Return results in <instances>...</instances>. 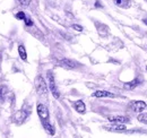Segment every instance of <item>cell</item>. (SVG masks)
<instances>
[{
  "instance_id": "cell-1",
  "label": "cell",
  "mask_w": 147,
  "mask_h": 138,
  "mask_svg": "<svg viewBox=\"0 0 147 138\" xmlns=\"http://www.w3.org/2000/svg\"><path fill=\"white\" fill-rule=\"evenodd\" d=\"M34 86H35V91L36 93L42 96V97H47L48 96V92H49V87L48 84L45 83L44 78L41 75H37L34 79Z\"/></svg>"
},
{
  "instance_id": "cell-2",
  "label": "cell",
  "mask_w": 147,
  "mask_h": 138,
  "mask_svg": "<svg viewBox=\"0 0 147 138\" xmlns=\"http://www.w3.org/2000/svg\"><path fill=\"white\" fill-rule=\"evenodd\" d=\"M47 78H48V87H49L50 92L52 93L53 97L55 99H59L60 97V92H59V89L57 87L55 76H53V72L51 70H48L47 71Z\"/></svg>"
},
{
  "instance_id": "cell-3",
  "label": "cell",
  "mask_w": 147,
  "mask_h": 138,
  "mask_svg": "<svg viewBox=\"0 0 147 138\" xmlns=\"http://www.w3.org/2000/svg\"><path fill=\"white\" fill-rule=\"evenodd\" d=\"M36 112L41 122H43V121H50V112H49V109L47 108L45 104L37 103Z\"/></svg>"
},
{
  "instance_id": "cell-4",
  "label": "cell",
  "mask_w": 147,
  "mask_h": 138,
  "mask_svg": "<svg viewBox=\"0 0 147 138\" xmlns=\"http://www.w3.org/2000/svg\"><path fill=\"white\" fill-rule=\"evenodd\" d=\"M147 108V103L145 101H138V100H134V101H130L128 104V109L132 112H137V113H140L143 112L145 109Z\"/></svg>"
},
{
  "instance_id": "cell-5",
  "label": "cell",
  "mask_w": 147,
  "mask_h": 138,
  "mask_svg": "<svg viewBox=\"0 0 147 138\" xmlns=\"http://www.w3.org/2000/svg\"><path fill=\"white\" fill-rule=\"evenodd\" d=\"M30 116V111L25 110V109H20L19 111H17L14 114V122L16 124H22L23 122H25V120L28 118Z\"/></svg>"
},
{
  "instance_id": "cell-6",
  "label": "cell",
  "mask_w": 147,
  "mask_h": 138,
  "mask_svg": "<svg viewBox=\"0 0 147 138\" xmlns=\"http://www.w3.org/2000/svg\"><path fill=\"white\" fill-rule=\"evenodd\" d=\"M58 65L60 67H63V68L67 69H75L79 66V64L77 61H75L73 59H69V58H63L61 60L58 61Z\"/></svg>"
},
{
  "instance_id": "cell-7",
  "label": "cell",
  "mask_w": 147,
  "mask_h": 138,
  "mask_svg": "<svg viewBox=\"0 0 147 138\" xmlns=\"http://www.w3.org/2000/svg\"><path fill=\"white\" fill-rule=\"evenodd\" d=\"M103 128L108 131H113V133H125L127 130L126 124H121V123H112L110 126H104Z\"/></svg>"
},
{
  "instance_id": "cell-8",
  "label": "cell",
  "mask_w": 147,
  "mask_h": 138,
  "mask_svg": "<svg viewBox=\"0 0 147 138\" xmlns=\"http://www.w3.org/2000/svg\"><path fill=\"white\" fill-rule=\"evenodd\" d=\"M108 121H110L111 123H121V124H125V123H129L130 119L128 117H125V116H109L107 117Z\"/></svg>"
},
{
  "instance_id": "cell-9",
  "label": "cell",
  "mask_w": 147,
  "mask_h": 138,
  "mask_svg": "<svg viewBox=\"0 0 147 138\" xmlns=\"http://www.w3.org/2000/svg\"><path fill=\"white\" fill-rule=\"evenodd\" d=\"M73 108L80 114H85L86 113V105L84 103L83 100H77L73 102Z\"/></svg>"
},
{
  "instance_id": "cell-10",
  "label": "cell",
  "mask_w": 147,
  "mask_h": 138,
  "mask_svg": "<svg viewBox=\"0 0 147 138\" xmlns=\"http://www.w3.org/2000/svg\"><path fill=\"white\" fill-rule=\"evenodd\" d=\"M41 123H42V127H43V129L45 130V133H47L48 135H50V136H55V128L53 124H51L50 121H43V122H41Z\"/></svg>"
},
{
  "instance_id": "cell-11",
  "label": "cell",
  "mask_w": 147,
  "mask_h": 138,
  "mask_svg": "<svg viewBox=\"0 0 147 138\" xmlns=\"http://www.w3.org/2000/svg\"><path fill=\"white\" fill-rule=\"evenodd\" d=\"M92 96L93 97H115L113 93H111L109 91H103V89L95 91L92 94Z\"/></svg>"
},
{
  "instance_id": "cell-12",
  "label": "cell",
  "mask_w": 147,
  "mask_h": 138,
  "mask_svg": "<svg viewBox=\"0 0 147 138\" xmlns=\"http://www.w3.org/2000/svg\"><path fill=\"white\" fill-rule=\"evenodd\" d=\"M139 85V80L137 79V78H135V79H132V80H130L128 83H125L123 84V87L126 88V89H129V91H131V89H134V88H136V87Z\"/></svg>"
},
{
  "instance_id": "cell-13",
  "label": "cell",
  "mask_w": 147,
  "mask_h": 138,
  "mask_svg": "<svg viewBox=\"0 0 147 138\" xmlns=\"http://www.w3.org/2000/svg\"><path fill=\"white\" fill-rule=\"evenodd\" d=\"M18 54L23 61L27 60V52H26V49H25V47L23 44H19L18 45Z\"/></svg>"
},
{
  "instance_id": "cell-14",
  "label": "cell",
  "mask_w": 147,
  "mask_h": 138,
  "mask_svg": "<svg viewBox=\"0 0 147 138\" xmlns=\"http://www.w3.org/2000/svg\"><path fill=\"white\" fill-rule=\"evenodd\" d=\"M114 3L121 8H128L130 6V0H113Z\"/></svg>"
},
{
  "instance_id": "cell-15",
  "label": "cell",
  "mask_w": 147,
  "mask_h": 138,
  "mask_svg": "<svg viewBox=\"0 0 147 138\" xmlns=\"http://www.w3.org/2000/svg\"><path fill=\"white\" fill-rule=\"evenodd\" d=\"M6 95H7V87L2 85V86H0V103H3Z\"/></svg>"
},
{
  "instance_id": "cell-16",
  "label": "cell",
  "mask_w": 147,
  "mask_h": 138,
  "mask_svg": "<svg viewBox=\"0 0 147 138\" xmlns=\"http://www.w3.org/2000/svg\"><path fill=\"white\" fill-rule=\"evenodd\" d=\"M137 120L144 124H147V113H140L138 117H137Z\"/></svg>"
},
{
  "instance_id": "cell-17",
  "label": "cell",
  "mask_w": 147,
  "mask_h": 138,
  "mask_svg": "<svg viewBox=\"0 0 147 138\" xmlns=\"http://www.w3.org/2000/svg\"><path fill=\"white\" fill-rule=\"evenodd\" d=\"M15 17L17 18V19H19V20H25L26 19V14L24 13V12H18L16 15H15Z\"/></svg>"
},
{
  "instance_id": "cell-18",
  "label": "cell",
  "mask_w": 147,
  "mask_h": 138,
  "mask_svg": "<svg viewBox=\"0 0 147 138\" xmlns=\"http://www.w3.org/2000/svg\"><path fill=\"white\" fill-rule=\"evenodd\" d=\"M71 27H73L75 31H77V32H83V26H80V25H77V24H74L71 25Z\"/></svg>"
},
{
  "instance_id": "cell-19",
  "label": "cell",
  "mask_w": 147,
  "mask_h": 138,
  "mask_svg": "<svg viewBox=\"0 0 147 138\" xmlns=\"http://www.w3.org/2000/svg\"><path fill=\"white\" fill-rule=\"evenodd\" d=\"M24 23H25L26 26H33V20H32V18L30 17H26V19L24 20Z\"/></svg>"
},
{
  "instance_id": "cell-20",
  "label": "cell",
  "mask_w": 147,
  "mask_h": 138,
  "mask_svg": "<svg viewBox=\"0 0 147 138\" xmlns=\"http://www.w3.org/2000/svg\"><path fill=\"white\" fill-rule=\"evenodd\" d=\"M18 1L20 2L22 6H28V3H30V0H18Z\"/></svg>"
},
{
  "instance_id": "cell-21",
  "label": "cell",
  "mask_w": 147,
  "mask_h": 138,
  "mask_svg": "<svg viewBox=\"0 0 147 138\" xmlns=\"http://www.w3.org/2000/svg\"><path fill=\"white\" fill-rule=\"evenodd\" d=\"M95 7H96V8H102L103 6L100 3V1H96V2H95Z\"/></svg>"
},
{
  "instance_id": "cell-22",
  "label": "cell",
  "mask_w": 147,
  "mask_h": 138,
  "mask_svg": "<svg viewBox=\"0 0 147 138\" xmlns=\"http://www.w3.org/2000/svg\"><path fill=\"white\" fill-rule=\"evenodd\" d=\"M144 23H145V24L147 25V19H144Z\"/></svg>"
},
{
  "instance_id": "cell-23",
  "label": "cell",
  "mask_w": 147,
  "mask_h": 138,
  "mask_svg": "<svg viewBox=\"0 0 147 138\" xmlns=\"http://www.w3.org/2000/svg\"><path fill=\"white\" fill-rule=\"evenodd\" d=\"M146 70H147V66H146Z\"/></svg>"
}]
</instances>
